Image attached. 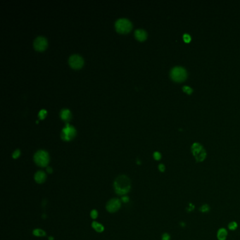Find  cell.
Instances as JSON below:
<instances>
[{
  "label": "cell",
  "instance_id": "22",
  "mask_svg": "<svg viewBox=\"0 0 240 240\" xmlns=\"http://www.w3.org/2000/svg\"><path fill=\"white\" fill-rule=\"evenodd\" d=\"M46 114V110H41V111H40V113H39V117L40 118V119H43L45 117Z\"/></svg>",
  "mask_w": 240,
  "mask_h": 240
},
{
  "label": "cell",
  "instance_id": "16",
  "mask_svg": "<svg viewBox=\"0 0 240 240\" xmlns=\"http://www.w3.org/2000/svg\"><path fill=\"white\" fill-rule=\"evenodd\" d=\"M92 226L93 228L98 232H103V230H104V226L101 224L98 223L97 222H93Z\"/></svg>",
  "mask_w": 240,
  "mask_h": 240
},
{
  "label": "cell",
  "instance_id": "28",
  "mask_svg": "<svg viewBox=\"0 0 240 240\" xmlns=\"http://www.w3.org/2000/svg\"><path fill=\"white\" fill-rule=\"evenodd\" d=\"M46 170H47L48 173H51V172H52V169H51L50 167H48L47 168H46Z\"/></svg>",
  "mask_w": 240,
  "mask_h": 240
},
{
  "label": "cell",
  "instance_id": "17",
  "mask_svg": "<svg viewBox=\"0 0 240 240\" xmlns=\"http://www.w3.org/2000/svg\"><path fill=\"white\" fill-rule=\"evenodd\" d=\"M33 233L35 235H36V236H40V237H42V236H45V235L46 234L45 232H44L42 230H40V229H36L33 231Z\"/></svg>",
  "mask_w": 240,
  "mask_h": 240
},
{
  "label": "cell",
  "instance_id": "23",
  "mask_svg": "<svg viewBox=\"0 0 240 240\" xmlns=\"http://www.w3.org/2000/svg\"><path fill=\"white\" fill-rule=\"evenodd\" d=\"M182 89H183V91L187 93V94H190L192 92V90L191 89V88H190V87H187V86H185V87H183Z\"/></svg>",
  "mask_w": 240,
  "mask_h": 240
},
{
  "label": "cell",
  "instance_id": "2",
  "mask_svg": "<svg viewBox=\"0 0 240 240\" xmlns=\"http://www.w3.org/2000/svg\"><path fill=\"white\" fill-rule=\"evenodd\" d=\"M115 28L116 31L119 33L126 34L130 31L133 28L132 23L126 18H120L117 20L115 23Z\"/></svg>",
  "mask_w": 240,
  "mask_h": 240
},
{
  "label": "cell",
  "instance_id": "9",
  "mask_svg": "<svg viewBox=\"0 0 240 240\" xmlns=\"http://www.w3.org/2000/svg\"><path fill=\"white\" fill-rule=\"evenodd\" d=\"M121 203L120 202V200L117 199H113L107 203L106 209L108 210V211L114 213L121 208Z\"/></svg>",
  "mask_w": 240,
  "mask_h": 240
},
{
  "label": "cell",
  "instance_id": "8",
  "mask_svg": "<svg viewBox=\"0 0 240 240\" xmlns=\"http://www.w3.org/2000/svg\"><path fill=\"white\" fill-rule=\"evenodd\" d=\"M34 48L37 51H42L45 50L47 46V41L46 39L43 37H38L33 43Z\"/></svg>",
  "mask_w": 240,
  "mask_h": 240
},
{
  "label": "cell",
  "instance_id": "26",
  "mask_svg": "<svg viewBox=\"0 0 240 240\" xmlns=\"http://www.w3.org/2000/svg\"><path fill=\"white\" fill-rule=\"evenodd\" d=\"M20 150H18V149H17V150H16L15 151H14V153L13 154V158H17L19 156H20Z\"/></svg>",
  "mask_w": 240,
  "mask_h": 240
},
{
  "label": "cell",
  "instance_id": "5",
  "mask_svg": "<svg viewBox=\"0 0 240 240\" xmlns=\"http://www.w3.org/2000/svg\"><path fill=\"white\" fill-rule=\"evenodd\" d=\"M170 77L175 82H180L185 81L187 78V72L185 68L182 67H175L171 70Z\"/></svg>",
  "mask_w": 240,
  "mask_h": 240
},
{
  "label": "cell",
  "instance_id": "13",
  "mask_svg": "<svg viewBox=\"0 0 240 240\" xmlns=\"http://www.w3.org/2000/svg\"><path fill=\"white\" fill-rule=\"evenodd\" d=\"M61 118L63 120V121L67 122L69 121L71 118V113L68 109H63L61 112Z\"/></svg>",
  "mask_w": 240,
  "mask_h": 240
},
{
  "label": "cell",
  "instance_id": "11",
  "mask_svg": "<svg viewBox=\"0 0 240 240\" xmlns=\"http://www.w3.org/2000/svg\"><path fill=\"white\" fill-rule=\"evenodd\" d=\"M134 35L139 41H144L147 38V34H146V31L142 30V29L136 30L134 32Z\"/></svg>",
  "mask_w": 240,
  "mask_h": 240
},
{
  "label": "cell",
  "instance_id": "1",
  "mask_svg": "<svg viewBox=\"0 0 240 240\" xmlns=\"http://www.w3.org/2000/svg\"><path fill=\"white\" fill-rule=\"evenodd\" d=\"M114 187L117 194H126L130 190V180L126 175H120L115 180Z\"/></svg>",
  "mask_w": 240,
  "mask_h": 240
},
{
  "label": "cell",
  "instance_id": "7",
  "mask_svg": "<svg viewBox=\"0 0 240 240\" xmlns=\"http://www.w3.org/2000/svg\"><path fill=\"white\" fill-rule=\"evenodd\" d=\"M76 134V130L72 126H70L69 124H66V127L63 129L62 133V138L64 140L69 141L73 139Z\"/></svg>",
  "mask_w": 240,
  "mask_h": 240
},
{
  "label": "cell",
  "instance_id": "14",
  "mask_svg": "<svg viewBox=\"0 0 240 240\" xmlns=\"http://www.w3.org/2000/svg\"><path fill=\"white\" fill-rule=\"evenodd\" d=\"M210 210V206L208 204H203L199 207V211L202 214H208Z\"/></svg>",
  "mask_w": 240,
  "mask_h": 240
},
{
  "label": "cell",
  "instance_id": "4",
  "mask_svg": "<svg viewBox=\"0 0 240 240\" xmlns=\"http://www.w3.org/2000/svg\"><path fill=\"white\" fill-rule=\"evenodd\" d=\"M34 161L37 163V165L40 166L41 167H45L47 166L49 161H50V156L46 151L40 150L35 153L34 156Z\"/></svg>",
  "mask_w": 240,
  "mask_h": 240
},
{
  "label": "cell",
  "instance_id": "18",
  "mask_svg": "<svg viewBox=\"0 0 240 240\" xmlns=\"http://www.w3.org/2000/svg\"><path fill=\"white\" fill-rule=\"evenodd\" d=\"M161 240H171L170 234L168 232H165L161 235Z\"/></svg>",
  "mask_w": 240,
  "mask_h": 240
},
{
  "label": "cell",
  "instance_id": "3",
  "mask_svg": "<svg viewBox=\"0 0 240 240\" xmlns=\"http://www.w3.org/2000/svg\"><path fill=\"white\" fill-rule=\"evenodd\" d=\"M192 152L197 162H202L206 158V152L199 143H194L192 146Z\"/></svg>",
  "mask_w": 240,
  "mask_h": 240
},
{
  "label": "cell",
  "instance_id": "27",
  "mask_svg": "<svg viewBox=\"0 0 240 240\" xmlns=\"http://www.w3.org/2000/svg\"><path fill=\"white\" fill-rule=\"evenodd\" d=\"M123 199L124 202H128V200H129V198L128 197H123V199Z\"/></svg>",
  "mask_w": 240,
  "mask_h": 240
},
{
  "label": "cell",
  "instance_id": "15",
  "mask_svg": "<svg viewBox=\"0 0 240 240\" xmlns=\"http://www.w3.org/2000/svg\"><path fill=\"white\" fill-rule=\"evenodd\" d=\"M238 228V223L236 221H231L227 224V230L230 231H235Z\"/></svg>",
  "mask_w": 240,
  "mask_h": 240
},
{
  "label": "cell",
  "instance_id": "12",
  "mask_svg": "<svg viewBox=\"0 0 240 240\" xmlns=\"http://www.w3.org/2000/svg\"><path fill=\"white\" fill-rule=\"evenodd\" d=\"M35 180L39 184L43 183L46 180V174L43 171H38L35 175Z\"/></svg>",
  "mask_w": 240,
  "mask_h": 240
},
{
  "label": "cell",
  "instance_id": "19",
  "mask_svg": "<svg viewBox=\"0 0 240 240\" xmlns=\"http://www.w3.org/2000/svg\"><path fill=\"white\" fill-rule=\"evenodd\" d=\"M195 209V205L193 204L192 203H189V204L187 206V212H192Z\"/></svg>",
  "mask_w": 240,
  "mask_h": 240
},
{
  "label": "cell",
  "instance_id": "20",
  "mask_svg": "<svg viewBox=\"0 0 240 240\" xmlns=\"http://www.w3.org/2000/svg\"><path fill=\"white\" fill-rule=\"evenodd\" d=\"M154 158L156 161H159L161 158V154L158 152V151H156L154 153Z\"/></svg>",
  "mask_w": 240,
  "mask_h": 240
},
{
  "label": "cell",
  "instance_id": "24",
  "mask_svg": "<svg viewBox=\"0 0 240 240\" xmlns=\"http://www.w3.org/2000/svg\"><path fill=\"white\" fill-rule=\"evenodd\" d=\"M90 215H91V217L93 219H95V218H97V216H98V213L96 210H93L91 212V214H90Z\"/></svg>",
  "mask_w": 240,
  "mask_h": 240
},
{
  "label": "cell",
  "instance_id": "21",
  "mask_svg": "<svg viewBox=\"0 0 240 240\" xmlns=\"http://www.w3.org/2000/svg\"><path fill=\"white\" fill-rule=\"evenodd\" d=\"M158 168V170L160 171L161 173H164L166 171V166L163 163L159 164Z\"/></svg>",
  "mask_w": 240,
  "mask_h": 240
},
{
  "label": "cell",
  "instance_id": "10",
  "mask_svg": "<svg viewBox=\"0 0 240 240\" xmlns=\"http://www.w3.org/2000/svg\"><path fill=\"white\" fill-rule=\"evenodd\" d=\"M228 237V230L225 227H220L218 230L216 237L218 240H226Z\"/></svg>",
  "mask_w": 240,
  "mask_h": 240
},
{
  "label": "cell",
  "instance_id": "25",
  "mask_svg": "<svg viewBox=\"0 0 240 240\" xmlns=\"http://www.w3.org/2000/svg\"><path fill=\"white\" fill-rule=\"evenodd\" d=\"M183 39H184V41L185 42H190L191 41V37L187 35V34H185V35H184V36H183Z\"/></svg>",
  "mask_w": 240,
  "mask_h": 240
},
{
  "label": "cell",
  "instance_id": "6",
  "mask_svg": "<svg viewBox=\"0 0 240 240\" xmlns=\"http://www.w3.org/2000/svg\"><path fill=\"white\" fill-rule=\"evenodd\" d=\"M68 63L70 67L74 69H80L84 64V60L80 55L73 54L70 56L69 59H68Z\"/></svg>",
  "mask_w": 240,
  "mask_h": 240
}]
</instances>
